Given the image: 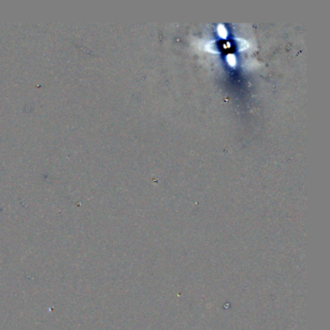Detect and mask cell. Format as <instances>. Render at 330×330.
Returning a JSON list of instances; mask_svg holds the SVG:
<instances>
[{
  "mask_svg": "<svg viewBox=\"0 0 330 330\" xmlns=\"http://www.w3.org/2000/svg\"><path fill=\"white\" fill-rule=\"evenodd\" d=\"M218 32L223 38H226L228 36V31H227L226 27H225L223 24H219L218 25Z\"/></svg>",
  "mask_w": 330,
  "mask_h": 330,
  "instance_id": "obj_1",
  "label": "cell"
},
{
  "mask_svg": "<svg viewBox=\"0 0 330 330\" xmlns=\"http://www.w3.org/2000/svg\"><path fill=\"white\" fill-rule=\"evenodd\" d=\"M228 60H229V63L230 65H234L235 62H236V57H235L234 54H229Z\"/></svg>",
  "mask_w": 330,
  "mask_h": 330,
  "instance_id": "obj_4",
  "label": "cell"
},
{
  "mask_svg": "<svg viewBox=\"0 0 330 330\" xmlns=\"http://www.w3.org/2000/svg\"><path fill=\"white\" fill-rule=\"evenodd\" d=\"M237 40H238V42L240 43V46H241V50L247 49L248 46H249V44H248L247 41H245V40H243V39H240V38L237 39Z\"/></svg>",
  "mask_w": 330,
  "mask_h": 330,
  "instance_id": "obj_3",
  "label": "cell"
},
{
  "mask_svg": "<svg viewBox=\"0 0 330 330\" xmlns=\"http://www.w3.org/2000/svg\"><path fill=\"white\" fill-rule=\"evenodd\" d=\"M221 46L224 50H229L230 49H232V43H230L229 41H224L221 43Z\"/></svg>",
  "mask_w": 330,
  "mask_h": 330,
  "instance_id": "obj_2",
  "label": "cell"
}]
</instances>
